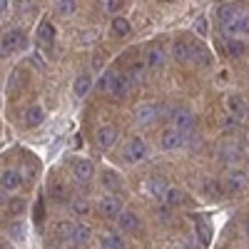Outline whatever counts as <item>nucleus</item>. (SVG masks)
<instances>
[{
	"mask_svg": "<svg viewBox=\"0 0 249 249\" xmlns=\"http://www.w3.org/2000/svg\"><path fill=\"white\" fill-rule=\"evenodd\" d=\"M100 88L115 95V97H127L132 90V80L127 75H117V72H105V77L100 80Z\"/></svg>",
	"mask_w": 249,
	"mask_h": 249,
	"instance_id": "nucleus-1",
	"label": "nucleus"
},
{
	"mask_svg": "<svg viewBox=\"0 0 249 249\" xmlns=\"http://www.w3.org/2000/svg\"><path fill=\"white\" fill-rule=\"evenodd\" d=\"M170 117H172V127H175V130H179V132H184V135H192L195 124H197V117H195L192 110L177 107V110H172Z\"/></svg>",
	"mask_w": 249,
	"mask_h": 249,
	"instance_id": "nucleus-2",
	"label": "nucleus"
},
{
	"mask_svg": "<svg viewBox=\"0 0 249 249\" xmlns=\"http://www.w3.org/2000/svg\"><path fill=\"white\" fill-rule=\"evenodd\" d=\"M122 155H124V160L132 162V164L135 162H142L144 157H147V144H144L142 137H132V140H127V144H124Z\"/></svg>",
	"mask_w": 249,
	"mask_h": 249,
	"instance_id": "nucleus-3",
	"label": "nucleus"
},
{
	"mask_svg": "<svg viewBox=\"0 0 249 249\" xmlns=\"http://www.w3.org/2000/svg\"><path fill=\"white\" fill-rule=\"evenodd\" d=\"M20 48H25V33L23 30H8L3 35V45H0V53L3 55H10Z\"/></svg>",
	"mask_w": 249,
	"mask_h": 249,
	"instance_id": "nucleus-4",
	"label": "nucleus"
},
{
	"mask_svg": "<svg viewBox=\"0 0 249 249\" xmlns=\"http://www.w3.org/2000/svg\"><path fill=\"white\" fill-rule=\"evenodd\" d=\"M172 55H175L179 62H190V60H195L197 55H204V50H199V48L192 45V43H187V40H177L175 48H172Z\"/></svg>",
	"mask_w": 249,
	"mask_h": 249,
	"instance_id": "nucleus-5",
	"label": "nucleus"
},
{
	"mask_svg": "<svg viewBox=\"0 0 249 249\" xmlns=\"http://www.w3.org/2000/svg\"><path fill=\"white\" fill-rule=\"evenodd\" d=\"M184 140H187V135H184V132H179V130H175V127H167V130H164V132L160 135V144H162V150H167V152H172V150L182 147Z\"/></svg>",
	"mask_w": 249,
	"mask_h": 249,
	"instance_id": "nucleus-6",
	"label": "nucleus"
},
{
	"mask_svg": "<svg viewBox=\"0 0 249 249\" xmlns=\"http://www.w3.org/2000/svg\"><path fill=\"white\" fill-rule=\"evenodd\" d=\"M122 212H124V207H122L120 197H115V195H107V197H102V199H100V214H102V217L115 219V217H120Z\"/></svg>",
	"mask_w": 249,
	"mask_h": 249,
	"instance_id": "nucleus-7",
	"label": "nucleus"
},
{
	"mask_svg": "<svg viewBox=\"0 0 249 249\" xmlns=\"http://www.w3.org/2000/svg\"><path fill=\"white\" fill-rule=\"evenodd\" d=\"M72 175H75V182L77 184H90V179H92V175H95V164L90 162V160H77L75 164H72Z\"/></svg>",
	"mask_w": 249,
	"mask_h": 249,
	"instance_id": "nucleus-8",
	"label": "nucleus"
},
{
	"mask_svg": "<svg viewBox=\"0 0 249 249\" xmlns=\"http://www.w3.org/2000/svg\"><path fill=\"white\" fill-rule=\"evenodd\" d=\"M157 115H160V107L155 102H140L135 107V122L137 124H150V122L157 120Z\"/></svg>",
	"mask_w": 249,
	"mask_h": 249,
	"instance_id": "nucleus-9",
	"label": "nucleus"
},
{
	"mask_svg": "<svg viewBox=\"0 0 249 249\" xmlns=\"http://www.w3.org/2000/svg\"><path fill=\"white\" fill-rule=\"evenodd\" d=\"M242 15H247V8L239 5V3H224V5L217 8V20H219L222 25H224V23H230V20L242 18Z\"/></svg>",
	"mask_w": 249,
	"mask_h": 249,
	"instance_id": "nucleus-10",
	"label": "nucleus"
},
{
	"mask_svg": "<svg viewBox=\"0 0 249 249\" xmlns=\"http://www.w3.org/2000/svg\"><path fill=\"white\" fill-rule=\"evenodd\" d=\"M117 137H120V132H117V127H112V124H105V127H100V130L95 132V142L100 144L102 150H110V147H115Z\"/></svg>",
	"mask_w": 249,
	"mask_h": 249,
	"instance_id": "nucleus-11",
	"label": "nucleus"
},
{
	"mask_svg": "<svg viewBox=\"0 0 249 249\" xmlns=\"http://www.w3.org/2000/svg\"><path fill=\"white\" fill-rule=\"evenodd\" d=\"M244 187H247V175L239 172V170H232L230 175L224 177V190L230 195H239Z\"/></svg>",
	"mask_w": 249,
	"mask_h": 249,
	"instance_id": "nucleus-12",
	"label": "nucleus"
},
{
	"mask_svg": "<svg viewBox=\"0 0 249 249\" xmlns=\"http://www.w3.org/2000/svg\"><path fill=\"white\" fill-rule=\"evenodd\" d=\"M55 25L53 23H48V20H43V23H40V28H37V33H35V37H37V43L43 45V48H53L55 45Z\"/></svg>",
	"mask_w": 249,
	"mask_h": 249,
	"instance_id": "nucleus-13",
	"label": "nucleus"
},
{
	"mask_svg": "<svg viewBox=\"0 0 249 249\" xmlns=\"http://www.w3.org/2000/svg\"><path fill=\"white\" fill-rule=\"evenodd\" d=\"M0 187H3L5 192H15L23 187V175H20L18 170H5L3 175H0Z\"/></svg>",
	"mask_w": 249,
	"mask_h": 249,
	"instance_id": "nucleus-14",
	"label": "nucleus"
},
{
	"mask_svg": "<svg viewBox=\"0 0 249 249\" xmlns=\"http://www.w3.org/2000/svg\"><path fill=\"white\" fill-rule=\"evenodd\" d=\"M227 110H230L234 117H247V112H249V105H247V100L242 97V95H230L227 97Z\"/></svg>",
	"mask_w": 249,
	"mask_h": 249,
	"instance_id": "nucleus-15",
	"label": "nucleus"
},
{
	"mask_svg": "<svg viewBox=\"0 0 249 249\" xmlns=\"http://www.w3.org/2000/svg\"><path fill=\"white\" fill-rule=\"evenodd\" d=\"M117 224H120V230H124V232H137L140 230V217L132 210H124L117 217Z\"/></svg>",
	"mask_w": 249,
	"mask_h": 249,
	"instance_id": "nucleus-16",
	"label": "nucleus"
},
{
	"mask_svg": "<svg viewBox=\"0 0 249 249\" xmlns=\"http://www.w3.org/2000/svg\"><path fill=\"white\" fill-rule=\"evenodd\" d=\"M144 187H147L150 197H155V199H164V195H167V190H170V187L164 184V179H160V177L147 179V182H144Z\"/></svg>",
	"mask_w": 249,
	"mask_h": 249,
	"instance_id": "nucleus-17",
	"label": "nucleus"
},
{
	"mask_svg": "<svg viewBox=\"0 0 249 249\" xmlns=\"http://www.w3.org/2000/svg\"><path fill=\"white\" fill-rule=\"evenodd\" d=\"M90 234H92V230H90V224H85V222H75V232H72V244L77 247V244H85L88 239H90Z\"/></svg>",
	"mask_w": 249,
	"mask_h": 249,
	"instance_id": "nucleus-18",
	"label": "nucleus"
},
{
	"mask_svg": "<svg viewBox=\"0 0 249 249\" xmlns=\"http://www.w3.org/2000/svg\"><path fill=\"white\" fill-rule=\"evenodd\" d=\"M43 120H45V110L40 107V105H30L25 110V124H28V127H37Z\"/></svg>",
	"mask_w": 249,
	"mask_h": 249,
	"instance_id": "nucleus-19",
	"label": "nucleus"
},
{
	"mask_svg": "<svg viewBox=\"0 0 249 249\" xmlns=\"http://www.w3.org/2000/svg\"><path fill=\"white\" fill-rule=\"evenodd\" d=\"M164 202H167L170 210H175V207H184L187 204V195L182 190H175V187H170L167 195H164Z\"/></svg>",
	"mask_w": 249,
	"mask_h": 249,
	"instance_id": "nucleus-20",
	"label": "nucleus"
},
{
	"mask_svg": "<svg viewBox=\"0 0 249 249\" xmlns=\"http://www.w3.org/2000/svg\"><path fill=\"white\" fill-rule=\"evenodd\" d=\"M100 244H102V249H127L124 242H122V237L115 234V232H105L100 237Z\"/></svg>",
	"mask_w": 249,
	"mask_h": 249,
	"instance_id": "nucleus-21",
	"label": "nucleus"
},
{
	"mask_svg": "<svg viewBox=\"0 0 249 249\" xmlns=\"http://www.w3.org/2000/svg\"><path fill=\"white\" fill-rule=\"evenodd\" d=\"M90 88H92L90 75H80V77L75 80V85H72V92H75V97H85V95L90 92Z\"/></svg>",
	"mask_w": 249,
	"mask_h": 249,
	"instance_id": "nucleus-22",
	"label": "nucleus"
},
{
	"mask_svg": "<svg viewBox=\"0 0 249 249\" xmlns=\"http://www.w3.org/2000/svg\"><path fill=\"white\" fill-rule=\"evenodd\" d=\"M102 184H105L107 190L115 195V192L120 190V187H122V179H120V175H117V172H112V170H105V172H102Z\"/></svg>",
	"mask_w": 249,
	"mask_h": 249,
	"instance_id": "nucleus-23",
	"label": "nucleus"
},
{
	"mask_svg": "<svg viewBox=\"0 0 249 249\" xmlns=\"http://www.w3.org/2000/svg\"><path fill=\"white\" fill-rule=\"evenodd\" d=\"M202 190H204V195L210 197V199H219V197H222V184L214 182V179H204Z\"/></svg>",
	"mask_w": 249,
	"mask_h": 249,
	"instance_id": "nucleus-24",
	"label": "nucleus"
},
{
	"mask_svg": "<svg viewBox=\"0 0 249 249\" xmlns=\"http://www.w3.org/2000/svg\"><path fill=\"white\" fill-rule=\"evenodd\" d=\"M55 10H57V15H62V18H70V15H75L77 3H75V0H57Z\"/></svg>",
	"mask_w": 249,
	"mask_h": 249,
	"instance_id": "nucleus-25",
	"label": "nucleus"
},
{
	"mask_svg": "<svg viewBox=\"0 0 249 249\" xmlns=\"http://www.w3.org/2000/svg\"><path fill=\"white\" fill-rule=\"evenodd\" d=\"M195 224H197V234L202 239V244H210V237H212V230H210V224H207L202 217H195Z\"/></svg>",
	"mask_w": 249,
	"mask_h": 249,
	"instance_id": "nucleus-26",
	"label": "nucleus"
},
{
	"mask_svg": "<svg viewBox=\"0 0 249 249\" xmlns=\"http://www.w3.org/2000/svg\"><path fill=\"white\" fill-rule=\"evenodd\" d=\"M244 53H247V45L242 43V40H234V37L227 40V55L239 57V55H244Z\"/></svg>",
	"mask_w": 249,
	"mask_h": 249,
	"instance_id": "nucleus-27",
	"label": "nucleus"
},
{
	"mask_svg": "<svg viewBox=\"0 0 249 249\" xmlns=\"http://www.w3.org/2000/svg\"><path fill=\"white\" fill-rule=\"evenodd\" d=\"M55 232L60 239H72V232H75V222H57Z\"/></svg>",
	"mask_w": 249,
	"mask_h": 249,
	"instance_id": "nucleus-28",
	"label": "nucleus"
},
{
	"mask_svg": "<svg viewBox=\"0 0 249 249\" xmlns=\"http://www.w3.org/2000/svg\"><path fill=\"white\" fill-rule=\"evenodd\" d=\"M112 33H115L117 37L130 35V23H127L124 18H115V20H112Z\"/></svg>",
	"mask_w": 249,
	"mask_h": 249,
	"instance_id": "nucleus-29",
	"label": "nucleus"
},
{
	"mask_svg": "<svg viewBox=\"0 0 249 249\" xmlns=\"http://www.w3.org/2000/svg\"><path fill=\"white\" fill-rule=\"evenodd\" d=\"M219 152H222V162H237L239 160V147L237 144H224Z\"/></svg>",
	"mask_w": 249,
	"mask_h": 249,
	"instance_id": "nucleus-30",
	"label": "nucleus"
},
{
	"mask_svg": "<svg viewBox=\"0 0 249 249\" xmlns=\"http://www.w3.org/2000/svg\"><path fill=\"white\" fill-rule=\"evenodd\" d=\"M70 210H72L75 214H88V212H90V204L82 199V197H75V199H70Z\"/></svg>",
	"mask_w": 249,
	"mask_h": 249,
	"instance_id": "nucleus-31",
	"label": "nucleus"
},
{
	"mask_svg": "<svg viewBox=\"0 0 249 249\" xmlns=\"http://www.w3.org/2000/svg\"><path fill=\"white\" fill-rule=\"evenodd\" d=\"M147 62H150V68H160L162 62H164V53H162V48H152L150 55H147Z\"/></svg>",
	"mask_w": 249,
	"mask_h": 249,
	"instance_id": "nucleus-32",
	"label": "nucleus"
},
{
	"mask_svg": "<svg viewBox=\"0 0 249 249\" xmlns=\"http://www.w3.org/2000/svg\"><path fill=\"white\" fill-rule=\"evenodd\" d=\"M23 82H25V72H23V70L13 72V77H10V85H8V90L13 92V90H18V88H23Z\"/></svg>",
	"mask_w": 249,
	"mask_h": 249,
	"instance_id": "nucleus-33",
	"label": "nucleus"
},
{
	"mask_svg": "<svg viewBox=\"0 0 249 249\" xmlns=\"http://www.w3.org/2000/svg\"><path fill=\"white\" fill-rule=\"evenodd\" d=\"M50 192H53V197H57V199H65L68 197V190H65V184L62 182H50Z\"/></svg>",
	"mask_w": 249,
	"mask_h": 249,
	"instance_id": "nucleus-34",
	"label": "nucleus"
},
{
	"mask_svg": "<svg viewBox=\"0 0 249 249\" xmlns=\"http://www.w3.org/2000/svg\"><path fill=\"white\" fill-rule=\"evenodd\" d=\"M10 234H13L15 239H23V237H25V234H23V224H20V222L13 224V227H10Z\"/></svg>",
	"mask_w": 249,
	"mask_h": 249,
	"instance_id": "nucleus-35",
	"label": "nucleus"
},
{
	"mask_svg": "<svg viewBox=\"0 0 249 249\" xmlns=\"http://www.w3.org/2000/svg\"><path fill=\"white\" fill-rule=\"evenodd\" d=\"M239 33H249V13L242 15V20H239Z\"/></svg>",
	"mask_w": 249,
	"mask_h": 249,
	"instance_id": "nucleus-36",
	"label": "nucleus"
},
{
	"mask_svg": "<svg viewBox=\"0 0 249 249\" xmlns=\"http://www.w3.org/2000/svg\"><path fill=\"white\" fill-rule=\"evenodd\" d=\"M10 210H13V212H23V210H25V202H23V199H18V202L13 199V202H10Z\"/></svg>",
	"mask_w": 249,
	"mask_h": 249,
	"instance_id": "nucleus-37",
	"label": "nucleus"
},
{
	"mask_svg": "<svg viewBox=\"0 0 249 249\" xmlns=\"http://www.w3.org/2000/svg\"><path fill=\"white\" fill-rule=\"evenodd\" d=\"M122 8V0H107V10L110 13H117Z\"/></svg>",
	"mask_w": 249,
	"mask_h": 249,
	"instance_id": "nucleus-38",
	"label": "nucleus"
},
{
	"mask_svg": "<svg viewBox=\"0 0 249 249\" xmlns=\"http://www.w3.org/2000/svg\"><path fill=\"white\" fill-rule=\"evenodd\" d=\"M197 33L199 35H207V18H199L197 20Z\"/></svg>",
	"mask_w": 249,
	"mask_h": 249,
	"instance_id": "nucleus-39",
	"label": "nucleus"
},
{
	"mask_svg": "<svg viewBox=\"0 0 249 249\" xmlns=\"http://www.w3.org/2000/svg\"><path fill=\"white\" fill-rule=\"evenodd\" d=\"M5 202H8V197H5V190L0 187V204H5Z\"/></svg>",
	"mask_w": 249,
	"mask_h": 249,
	"instance_id": "nucleus-40",
	"label": "nucleus"
},
{
	"mask_svg": "<svg viewBox=\"0 0 249 249\" xmlns=\"http://www.w3.org/2000/svg\"><path fill=\"white\" fill-rule=\"evenodd\" d=\"M8 10V0H0V13H5Z\"/></svg>",
	"mask_w": 249,
	"mask_h": 249,
	"instance_id": "nucleus-41",
	"label": "nucleus"
},
{
	"mask_svg": "<svg viewBox=\"0 0 249 249\" xmlns=\"http://www.w3.org/2000/svg\"><path fill=\"white\" fill-rule=\"evenodd\" d=\"M167 249H184L182 244H167Z\"/></svg>",
	"mask_w": 249,
	"mask_h": 249,
	"instance_id": "nucleus-42",
	"label": "nucleus"
},
{
	"mask_svg": "<svg viewBox=\"0 0 249 249\" xmlns=\"http://www.w3.org/2000/svg\"><path fill=\"white\" fill-rule=\"evenodd\" d=\"M244 234H247V237H249V219H247V222H244Z\"/></svg>",
	"mask_w": 249,
	"mask_h": 249,
	"instance_id": "nucleus-43",
	"label": "nucleus"
},
{
	"mask_svg": "<svg viewBox=\"0 0 249 249\" xmlns=\"http://www.w3.org/2000/svg\"><path fill=\"white\" fill-rule=\"evenodd\" d=\"M0 249H10V247H0Z\"/></svg>",
	"mask_w": 249,
	"mask_h": 249,
	"instance_id": "nucleus-44",
	"label": "nucleus"
}]
</instances>
